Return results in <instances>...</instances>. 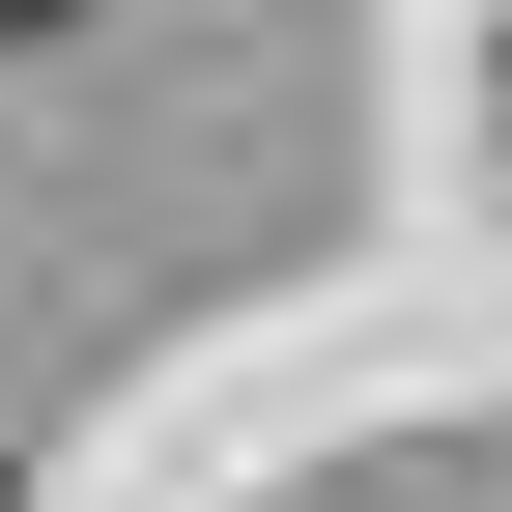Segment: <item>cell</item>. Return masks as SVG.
Returning a JSON list of instances; mask_svg holds the SVG:
<instances>
[{
  "instance_id": "6da1fadb",
  "label": "cell",
  "mask_w": 512,
  "mask_h": 512,
  "mask_svg": "<svg viewBox=\"0 0 512 512\" xmlns=\"http://www.w3.org/2000/svg\"><path fill=\"white\" fill-rule=\"evenodd\" d=\"M0 29H57V0H0Z\"/></svg>"
}]
</instances>
